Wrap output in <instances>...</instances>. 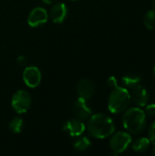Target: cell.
<instances>
[{
    "instance_id": "1",
    "label": "cell",
    "mask_w": 155,
    "mask_h": 156,
    "mask_svg": "<svg viewBox=\"0 0 155 156\" xmlns=\"http://www.w3.org/2000/svg\"><path fill=\"white\" fill-rule=\"evenodd\" d=\"M89 133L97 139H105L113 134L115 124L112 119L104 113L91 114L87 123Z\"/></svg>"
},
{
    "instance_id": "2",
    "label": "cell",
    "mask_w": 155,
    "mask_h": 156,
    "mask_svg": "<svg viewBox=\"0 0 155 156\" xmlns=\"http://www.w3.org/2000/svg\"><path fill=\"white\" fill-rule=\"evenodd\" d=\"M122 124L128 133L141 134L146 127V114L137 107L127 109L122 116Z\"/></svg>"
},
{
    "instance_id": "3",
    "label": "cell",
    "mask_w": 155,
    "mask_h": 156,
    "mask_svg": "<svg viewBox=\"0 0 155 156\" xmlns=\"http://www.w3.org/2000/svg\"><path fill=\"white\" fill-rule=\"evenodd\" d=\"M131 103V94L124 87H115L112 89L109 100L108 109L111 113H121L125 112Z\"/></svg>"
},
{
    "instance_id": "4",
    "label": "cell",
    "mask_w": 155,
    "mask_h": 156,
    "mask_svg": "<svg viewBox=\"0 0 155 156\" xmlns=\"http://www.w3.org/2000/svg\"><path fill=\"white\" fill-rule=\"evenodd\" d=\"M31 102V95L23 90L15 92L11 98V106L13 110L19 114L26 113L30 109Z\"/></svg>"
},
{
    "instance_id": "5",
    "label": "cell",
    "mask_w": 155,
    "mask_h": 156,
    "mask_svg": "<svg viewBox=\"0 0 155 156\" xmlns=\"http://www.w3.org/2000/svg\"><path fill=\"white\" fill-rule=\"evenodd\" d=\"M132 144V136L125 132H119L113 134L110 140V148L115 154H119L125 152Z\"/></svg>"
},
{
    "instance_id": "6",
    "label": "cell",
    "mask_w": 155,
    "mask_h": 156,
    "mask_svg": "<svg viewBox=\"0 0 155 156\" xmlns=\"http://www.w3.org/2000/svg\"><path fill=\"white\" fill-rule=\"evenodd\" d=\"M42 77L39 69L36 66L26 67L23 71V80L28 88H37L41 82Z\"/></svg>"
},
{
    "instance_id": "7",
    "label": "cell",
    "mask_w": 155,
    "mask_h": 156,
    "mask_svg": "<svg viewBox=\"0 0 155 156\" xmlns=\"http://www.w3.org/2000/svg\"><path fill=\"white\" fill-rule=\"evenodd\" d=\"M48 11L41 6H37L30 11L27 16V24L31 27H37L45 24L48 21Z\"/></svg>"
},
{
    "instance_id": "8",
    "label": "cell",
    "mask_w": 155,
    "mask_h": 156,
    "mask_svg": "<svg viewBox=\"0 0 155 156\" xmlns=\"http://www.w3.org/2000/svg\"><path fill=\"white\" fill-rule=\"evenodd\" d=\"M48 14V18H50L52 22L60 24L65 21L68 16V7L64 3L58 1L52 4Z\"/></svg>"
},
{
    "instance_id": "9",
    "label": "cell",
    "mask_w": 155,
    "mask_h": 156,
    "mask_svg": "<svg viewBox=\"0 0 155 156\" xmlns=\"http://www.w3.org/2000/svg\"><path fill=\"white\" fill-rule=\"evenodd\" d=\"M62 130L71 137H79L85 132L86 125L83 122V121L74 118L67 121L64 123Z\"/></svg>"
},
{
    "instance_id": "10",
    "label": "cell",
    "mask_w": 155,
    "mask_h": 156,
    "mask_svg": "<svg viewBox=\"0 0 155 156\" xmlns=\"http://www.w3.org/2000/svg\"><path fill=\"white\" fill-rule=\"evenodd\" d=\"M72 110H73L75 118L81 120V121L88 120L92 114V111L88 106L87 101H85L81 98H78L75 101V102L73 103Z\"/></svg>"
},
{
    "instance_id": "11",
    "label": "cell",
    "mask_w": 155,
    "mask_h": 156,
    "mask_svg": "<svg viewBox=\"0 0 155 156\" xmlns=\"http://www.w3.org/2000/svg\"><path fill=\"white\" fill-rule=\"evenodd\" d=\"M95 92V87L94 84L87 80L82 79L80 80L77 84V93L79 95V98H81L85 101H89Z\"/></svg>"
},
{
    "instance_id": "12",
    "label": "cell",
    "mask_w": 155,
    "mask_h": 156,
    "mask_svg": "<svg viewBox=\"0 0 155 156\" xmlns=\"http://www.w3.org/2000/svg\"><path fill=\"white\" fill-rule=\"evenodd\" d=\"M132 90L131 100H132V101L139 107H144L149 101V93L147 90L141 84L137 85Z\"/></svg>"
},
{
    "instance_id": "13",
    "label": "cell",
    "mask_w": 155,
    "mask_h": 156,
    "mask_svg": "<svg viewBox=\"0 0 155 156\" xmlns=\"http://www.w3.org/2000/svg\"><path fill=\"white\" fill-rule=\"evenodd\" d=\"M141 81H142V78L139 75L132 74V73L124 75L122 79V82L124 88L126 89H133L137 85L141 84Z\"/></svg>"
},
{
    "instance_id": "14",
    "label": "cell",
    "mask_w": 155,
    "mask_h": 156,
    "mask_svg": "<svg viewBox=\"0 0 155 156\" xmlns=\"http://www.w3.org/2000/svg\"><path fill=\"white\" fill-rule=\"evenodd\" d=\"M150 144H151V142H150L149 138L142 137V138L137 139L133 143L132 149L136 153H144V152H146L149 149Z\"/></svg>"
},
{
    "instance_id": "15",
    "label": "cell",
    "mask_w": 155,
    "mask_h": 156,
    "mask_svg": "<svg viewBox=\"0 0 155 156\" xmlns=\"http://www.w3.org/2000/svg\"><path fill=\"white\" fill-rule=\"evenodd\" d=\"M90 145H91L90 140L88 137L83 136V137H80L79 139H78L74 143L73 148L77 152H84V151L88 150L90 147Z\"/></svg>"
},
{
    "instance_id": "16",
    "label": "cell",
    "mask_w": 155,
    "mask_h": 156,
    "mask_svg": "<svg viewBox=\"0 0 155 156\" xmlns=\"http://www.w3.org/2000/svg\"><path fill=\"white\" fill-rule=\"evenodd\" d=\"M23 126H24V122H23V120L20 117H15V118H13L9 122V124H8L9 130L13 133H15V134L20 133L22 132Z\"/></svg>"
},
{
    "instance_id": "17",
    "label": "cell",
    "mask_w": 155,
    "mask_h": 156,
    "mask_svg": "<svg viewBox=\"0 0 155 156\" xmlns=\"http://www.w3.org/2000/svg\"><path fill=\"white\" fill-rule=\"evenodd\" d=\"M144 26L148 29H154L155 28V9L149 10L143 18Z\"/></svg>"
},
{
    "instance_id": "18",
    "label": "cell",
    "mask_w": 155,
    "mask_h": 156,
    "mask_svg": "<svg viewBox=\"0 0 155 156\" xmlns=\"http://www.w3.org/2000/svg\"><path fill=\"white\" fill-rule=\"evenodd\" d=\"M148 134H149V140H150V142L153 144L155 145V121L151 124V126L149 128Z\"/></svg>"
},
{
    "instance_id": "19",
    "label": "cell",
    "mask_w": 155,
    "mask_h": 156,
    "mask_svg": "<svg viewBox=\"0 0 155 156\" xmlns=\"http://www.w3.org/2000/svg\"><path fill=\"white\" fill-rule=\"evenodd\" d=\"M145 114L148 116H154L155 115V103L146 104L145 106Z\"/></svg>"
},
{
    "instance_id": "20",
    "label": "cell",
    "mask_w": 155,
    "mask_h": 156,
    "mask_svg": "<svg viewBox=\"0 0 155 156\" xmlns=\"http://www.w3.org/2000/svg\"><path fill=\"white\" fill-rule=\"evenodd\" d=\"M107 83H108V86H109L110 88H111V89H113V88H115V87L118 86L117 79H116L114 76L110 77V78L108 79V80H107Z\"/></svg>"
},
{
    "instance_id": "21",
    "label": "cell",
    "mask_w": 155,
    "mask_h": 156,
    "mask_svg": "<svg viewBox=\"0 0 155 156\" xmlns=\"http://www.w3.org/2000/svg\"><path fill=\"white\" fill-rule=\"evenodd\" d=\"M16 63H17V65L20 66V67H24V66L26 65V57L23 56V55L18 56L17 58H16Z\"/></svg>"
},
{
    "instance_id": "22",
    "label": "cell",
    "mask_w": 155,
    "mask_h": 156,
    "mask_svg": "<svg viewBox=\"0 0 155 156\" xmlns=\"http://www.w3.org/2000/svg\"><path fill=\"white\" fill-rule=\"evenodd\" d=\"M58 1V0H42V2L47 4V5H52V4H54V3H56Z\"/></svg>"
},
{
    "instance_id": "23",
    "label": "cell",
    "mask_w": 155,
    "mask_h": 156,
    "mask_svg": "<svg viewBox=\"0 0 155 156\" xmlns=\"http://www.w3.org/2000/svg\"><path fill=\"white\" fill-rule=\"evenodd\" d=\"M152 154H153V155H155V148L153 149V152H152Z\"/></svg>"
},
{
    "instance_id": "24",
    "label": "cell",
    "mask_w": 155,
    "mask_h": 156,
    "mask_svg": "<svg viewBox=\"0 0 155 156\" xmlns=\"http://www.w3.org/2000/svg\"><path fill=\"white\" fill-rule=\"evenodd\" d=\"M153 73H154V77H155V65H154V68H153Z\"/></svg>"
},
{
    "instance_id": "25",
    "label": "cell",
    "mask_w": 155,
    "mask_h": 156,
    "mask_svg": "<svg viewBox=\"0 0 155 156\" xmlns=\"http://www.w3.org/2000/svg\"><path fill=\"white\" fill-rule=\"evenodd\" d=\"M153 6H154L155 8V0H153Z\"/></svg>"
},
{
    "instance_id": "26",
    "label": "cell",
    "mask_w": 155,
    "mask_h": 156,
    "mask_svg": "<svg viewBox=\"0 0 155 156\" xmlns=\"http://www.w3.org/2000/svg\"><path fill=\"white\" fill-rule=\"evenodd\" d=\"M72 1H79V0H72Z\"/></svg>"
}]
</instances>
